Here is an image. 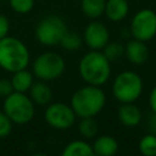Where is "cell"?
<instances>
[{"label": "cell", "mask_w": 156, "mask_h": 156, "mask_svg": "<svg viewBox=\"0 0 156 156\" xmlns=\"http://www.w3.org/2000/svg\"><path fill=\"white\" fill-rule=\"evenodd\" d=\"M138 149L144 156H156V134H145L139 140Z\"/></svg>", "instance_id": "22"}, {"label": "cell", "mask_w": 156, "mask_h": 156, "mask_svg": "<svg viewBox=\"0 0 156 156\" xmlns=\"http://www.w3.org/2000/svg\"><path fill=\"white\" fill-rule=\"evenodd\" d=\"M29 60V50L21 39L9 35L0 39V67L2 69L13 73L27 68Z\"/></svg>", "instance_id": "3"}, {"label": "cell", "mask_w": 156, "mask_h": 156, "mask_svg": "<svg viewBox=\"0 0 156 156\" xmlns=\"http://www.w3.org/2000/svg\"><path fill=\"white\" fill-rule=\"evenodd\" d=\"M9 32H10V22H9V18L0 13V39L5 38L6 35H9Z\"/></svg>", "instance_id": "26"}, {"label": "cell", "mask_w": 156, "mask_h": 156, "mask_svg": "<svg viewBox=\"0 0 156 156\" xmlns=\"http://www.w3.org/2000/svg\"><path fill=\"white\" fill-rule=\"evenodd\" d=\"M2 111L9 116L13 124H26L34 118L35 104L26 93L12 91L4 98Z\"/></svg>", "instance_id": "4"}, {"label": "cell", "mask_w": 156, "mask_h": 156, "mask_svg": "<svg viewBox=\"0 0 156 156\" xmlns=\"http://www.w3.org/2000/svg\"><path fill=\"white\" fill-rule=\"evenodd\" d=\"M58 45H61L67 51H77L83 45V38L78 33L68 32V29H67V32L63 34L62 39L60 40Z\"/></svg>", "instance_id": "20"}, {"label": "cell", "mask_w": 156, "mask_h": 156, "mask_svg": "<svg viewBox=\"0 0 156 156\" xmlns=\"http://www.w3.org/2000/svg\"><path fill=\"white\" fill-rule=\"evenodd\" d=\"M29 98L38 106H46L52 99V90L48 82H34L29 88Z\"/></svg>", "instance_id": "14"}, {"label": "cell", "mask_w": 156, "mask_h": 156, "mask_svg": "<svg viewBox=\"0 0 156 156\" xmlns=\"http://www.w3.org/2000/svg\"><path fill=\"white\" fill-rule=\"evenodd\" d=\"M83 41L90 50H102L110 41V32L102 22L91 21L84 28Z\"/></svg>", "instance_id": "10"}, {"label": "cell", "mask_w": 156, "mask_h": 156, "mask_svg": "<svg viewBox=\"0 0 156 156\" xmlns=\"http://www.w3.org/2000/svg\"><path fill=\"white\" fill-rule=\"evenodd\" d=\"M99 130L98 123L94 119V117H84L80 118L79 123H78V132L80 134V136L85 140L93 139L96 136Z\"/></svg>", "instance_id": "19"}, {"label": "cell", "mask_w": 156, "mask_h": 156, "mask_svg": "<svg viewBox=\"0 0 156 156\" xmlns=\"http://www.w3.org/2000/svg\"><path fill=\"white\" fill-rule=\"evenodd\" d=\"M129 12L128 0H106L104 15L112 22H121Z\"/></svg>", "instance_id": "15"}, {"label": "cell", "mask_w": 156, "mask_h": 156, "mask_svg": "<svg viewBox=\"0 0 156 156\" xmlns=\"http://www.w3.org/2000/svg\"><path fill=\"white\" fill-rule=\"evenodd\" d=\"M149 106H150V110L152 111V113L156 115V85L151 89V91L149 94Z\"/></svg>", "instance_id": "27"}, {"label": "cell", "mask_w": 156, "mask_h": 156, "mask_svg": "<svg viewBox=\"0 0 156 156\" xmlns=\"http://www.w3.org/2000/svg\"><path fill=\"white\" fill-rule=\"evenodd\" d=\"M143 79L133 71H123L118 73L112 83L113 98L121 104L136 101L143 93Z\"/></svg>", "instance_id": "5"}, {"label": "cell", "mask_w": 156, "mask_h": 156, "mask_svg": "<svg viewBox=\"0 0 156 156\" xmlns=\"http://www.w3.org/2000/svg\"><path fill=\"white\" fill-rule=\"evenodd\" d=\"M149 55L150 51L145 41L133 38L132 40H128L127 44L124 45V56L133 65L145 63L149 58Z\"/></svg>", "instance_id": "11"}, {"label": "cell", "mask_w": 156, "mask_h": 156, "mask_svg": "<svg viewBox=\"0 0 156 156\" xmlns=\"http://www.w3.org/2000/svg\"><path fill=\"white\" fill-rule=\"evenodd\" d=\"M78 72L87 84L102 87L111 77V62L101 50H90L82 56Z\"/></svg>", "instance_id": "1"}, {"label": "cell", "mask_w": 156, "mask_h": 156, "mask_svg": "<svg viewBox=\"0 0 156 156\" xmlns=\"http://www.w3.org/2000/svg\"><path fill=\"white\" fill-rule=\"evenodd\" d=\"M63 156H93L91 145L85 139H77L69 141L62 150Z\"/></svg>", "instance_id": "17"}, {"label": "cell", "mask_w": 156, "mask_h": 156, "mask_svg": "<svg viewBox=\"0 0 156 156\" xmlns=\"http://www.w3.org/2000/svg\"><path fill=\"white\" fill-rule=\"evenodd\" d=\"M13 91V87L10 79H0V96L6 98Z\"/></svg>", "instance_id": "25"}, {"label": "cell", "mask_w": 156, "mask_h": 156, "mask_svg": "<svg viewBox=\"0 0 156 156\" xmlns=\"http://www.w3.org/2000/svg\"><path fill=\"white\" fill-rule=\"evenodd\" d=\"M10 7L21 15L29 13L34 7V0H9Z\"/></svg>", "instance_id": "23"}, {"label": "cell", "mask_w": 156, "mask_h": 156, "mask_svg": "<svg viewBox=\"0 0 156 156\" xmlns=\"http://www.w3.org/2000/svg\"><path fill=\"white\" fill-rule=\"evenodd\" d=\"M66 32L67 26L62 17L57 15H48L37 23L34 35L41 45L54 46L60 44V40Z\"/></svg>", "instance_id": "7"}, {"label": "cell", "mask_w": 156, "mask_h": 156, "mask_svg": "<svg viewBox=\"0 0 156 156\" xmlns=\"http://www.w3.org/2000/svg\"><path fill=\"white\" fill-rule=\"evenodd\" d=\"M66 69L63 57L54 51H45L35 57L32 63V73L35 78L44 82L58 79Z\"/></svg>", "instance_id": "6"}, {"label": "cell", "mask_w": 156, "mask_h": 156, "mask_svg": "<svg viewBox=\"0 0 156 156\" xmlns=\"http://www.w3.org/2000/svg\"><path fill=\"white\" fill-rule=\"evenodd\" d=\"M117 118L122 126L127 128H134L141 122L143 113L141 110L134 105V102H124L118 107Z\"/></svg>", "instance_id": "12"}, {"label": "cell", "mask_w": 156, "mask_h": 156, "mask_svg": "<svg viewBox=\"0 0 156 156\" xmlns=\"http://www.w3.org/2000/svg\"><path fill=\"white\" fill-rule=\"evenodd\" d=\"M91 147L96 156H113L118 151V141L112 135L102 134L94 138Z\"/></svg>", "instance_id": "13"}, {"label": "cell", "mask_w": 156, "mask_h": 156, "mask_svg": "<svg viewBox=\"0 0 156 156\" xmlns=\"http://www.w3.org/2000/svg\"><path fill=\"white\" fill-rule=\"evenodd\" d=\"M106 104V95L98 85L87 84L76 90L71 98V107L79 118L95 117L102 111Z\"/></svg>", "instance_id": "2"}, {"label": "cell", "mask_w": 156, "mask_h": 156, "mask_svg": "<svg viewBox=\"0 0 156 156\" xmlns=\"http://www.w3.org/2000/svg\"><path fill=\"white\" fill-rule=\"evenodd\" d=\"M106 58L112 63L124 56V45L119 41H108L101 50Z\"/></svg>", "instance_id": "21"}, {"label": "cell", "mask_w": 156, "mask_h": 156, "mask_svg": "<svg viewBox=\"0 0 156 156\" xmlns=\"http://www.w3.org/2000/svg\"><path fill=\"white\" fill-rule=\"evenodd\" d=\"M12 127L13 123L9 116L4 111H0V139L7 138L12 132Z\"/></svg>", "instance_id": "24"}, {"label": "cell", "mask_w": 156, "mask_h": 156, "mask_svg": "<svg viewBox=\"0 0 156 156\" xmlns=\"http://www.w3.org/2000/svg\"><path fill=\"white\" fill-rule=\"evenodd\" d=\"M105 2L106 0H80V9L87 17L95 20L104 15Z\"/></svg>", "instance_id": "18"}, {"label": "cell", "mask_w": 156, "mask_h": 156, "mask_svg": "<svg viewBox=\"0 0 156 156\" xmlns=\"http://www.w3.org/2000/svg\"><path fill=\"white\" fill-rule=\"evenodd\" d=\"M10 80L12 83L13 91L27 93L29 88L32 87V84L34 83V74L27 68H23V69L13 72Z\"/></svg>", "instance_id": "16"}, {"label": "cell", "mask_w": 156, "mask_h": 156, "mask_svg": "<svg viewBox=\"0 0 156 156\" xmlns=\"http://www.w3.org/2000/svg\"><path fill=\"white\" fill-rule=\"evenodd\" d=\"M44 118L51 128L57 130H67L73 127L77 116L71 105L63 102H52L46 105Z\"/></svg>", "instance_id": "9"}, {"label": "cell", "mask_w": 156, "mask_h": 156, "mask_svg": "<svg viewBox=\"0 0 156 156\" xmlns=\"http://www.w3.org/2000/svg\"><path fill=\"white\" fill-rule=\"evenodd\" d=\"M130 35L141 41H150L156 35V12L151 9L139 10L129 26Z\"/></svg>", "instance_id": "8"}]
</instances>
